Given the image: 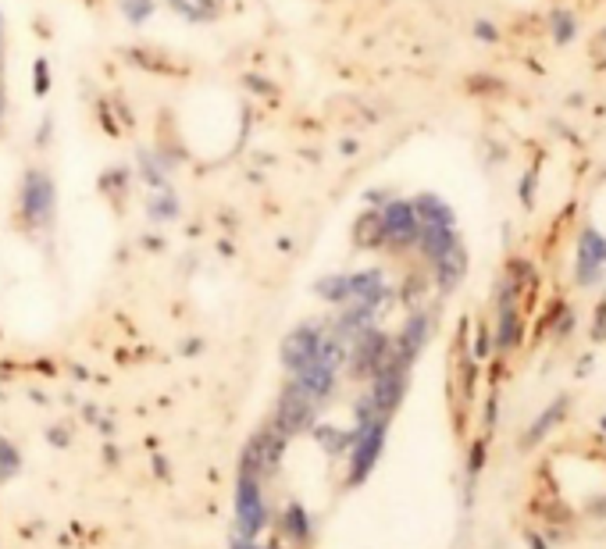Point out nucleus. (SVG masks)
Wrapping results in <instances>:
<instances>
[{
    "label": "nucleus",
    "mask_w": 606,
    "mask_h": 549,
    "mask_svg": "<svg viewBox=\"0 0 606 549\" xmlns=\"http://www.w3.org/2000/svg\"><path fill=\"white\" fill-rule=\"evenodd\" d=\"M15 471H19V453L12 442L0 439V478H12Z\"/></svg>",
    "instance_id": "4468645a"
},
{
    "label": "nucleus",
    "mask_w": 606,
    "mask_h": 549,
    "mask_svg": "<svg viewBox=\"0 0 606 549\" xmlns=\"http://www.w3.org/2000/svg\"><path fill=\"white\" fill-rule=\"evenodd\" d=\"M171 8L189 22H211L221 12V0H171Z\"/></svg>",
    "instance_id": "9d476101"
},
{
    "label": "nucleus",
    "mask_w": 606,
    "mask_h": 549,
    "mask_svg": "<svg viewBox=\"0 0 606 549\" xmlns=\"http://www.w3.org/2000/svg\"><path fill=\"white\" fill-rule=\"evenodd\" d=\"M560 410H563V407H560V403H553V407H549V410L542 414V421H538V425H535V428L528 432V439H538V435H542V432H546V428H549V425L556 421V414H560Z\"/></svg>",
    "instance_id": "2eb2a0df"
},
{
    "label": "nucleus",
    "mask_w": 606,
    "mask_h": 549,
    "mask_svg": "<svg viewBox=\"0 0 606 549\" xmlns=\"http://www.w3.org/2000/svg\"><path fill=\"white\" fill-rule=\"evenodd\" d=\"M118 8L125 12L129 22H143V19H150V12H154V0H118Z\"/></svg>",
    "instance_id": "f8f14e48"
},
{
    "label": "nucleus",
    "mask_w": 606,
    "mask_h": 549,
    "mask_svg": "<svg viewBox=\"0 0 606 549\" xmlns=\"http://www.w3.org/2000/svg\"><path fill=\"white\" fill-rule=\"evenodd\" d=\"M315 403L303 396L296 386H289L285 393H282V400H278V414H275V425L285 432V435H296V432H303V428H311V421H315Z\"/></svg>",
    "instance_id": "f03ea898"
},
{
    "label": "nucleus",
    "mask_w": 606,
    "mask_h": 549,
    "mask_svg": "<svg viewBox=\"0 0 606 549\" xmlns=\"http://www.w3.org/2000/svg\"><path fill=\"white\" fill-rule=\"evenodd\" d=\"M474 36H482V40H499L496 26H489V22H478V26H474Z\"/></svg>",
    "instance_id": "dca6fc26"
},
{
    "label": "nucleus",
    "mask_w": 606,
    "mask_h": 549,
    "mask_svg": "<svg viewBox=\"0 0 606 549\" xmlns=\"http://www.w3.org/2000/svg\"><path fill=\"white\" fill-rule=\"evenodd\" d=\"M435 271H439L443 290H453V286L460 282V274H464V246L457 243L446 257H439V260H435Z\"/></svg>",
    "instance_id": "1a4fd4ad"
},
{
    "label": "nucleus",
    "mask_w": 606,
    "mask_h": 549,
    "mask_svg": "<svg viewBox=\"0 0 606 549\" xmlns=\"http://www.w3.org/2000/svg\"><path fill=\"white\" fill-rule=\"evenodd\" d=\"M418 232H421V225H418L414 203H407V200H393V203L382 211V235H386L389 243H396V246H411V243H418Z\"/></svg>",
    "instance_id": "7ed1b4c3"
},
{
    "label": "nucleus",
    "mask_w": 606,
    "mask_h": 549,
    "mask_svg": "<svg viewBox=\"0 0 606 549\" xmlns=\"http://www.w3.org/2000/svg\"><path fill=\"white\" fill-rule=\"evenodd\" d=\"M602 428H606V418H602Z\"/></svg>",
    "instance_id": "a211bd4d"
},
{
    "label": "nucleus",
    "mask_w": 606,
    "mask_h": 549,
    "mask_svg": "<svg viewBox=\"0 0 606 549\" xmlns=\"http://www.w3.org/2000/svg\"><path fill=\"white\" fill-rule=\"evenodd\" d=\"M414 214H418V225H446V228H453V211L439 196H418Z\"/></svg>",
    "instance_id": "6e6552de"
},
{
    "label": "nucleus",
    "mask_w": 606,
    "mask_h": 549,
    "mask_svg": "<svg viewBox=\"0 0 606 549\" xmlns=\"http://www.w3.org/2000/svg\"><path fill=\"white\" fill-rule=\"evenodd\" d=\"M22 211L33 225H44L54 211V186L44 171H29L22 182Z\"/></svg>",
    "instance_id": "39448f33"
},
{
    "label": "nucleus",
    "mask_w": 606,
    "mask_h": 549,
    "mask_svg": "<svg viewBox=\"0 0 606 549\" xmlns=\"http://www.w3.org/2000/svg\"><path fill=\"white\" fill-rule=\"evenodd\" d=\"M0 111H4V97H0Z\"/></svg>",
    "instance_id": "f3484780"
},
{
    "label": "nucleus",
    "mask_w": 606,
    "mask_h": 549,
    "mask_svg": "<svg viewBox=\"0 0 606 549\" xmlns=\"http://www.w3.org/2000/svg\"><path fill=\"white\" fill-rule=\"evenodd\" d=\"M382 435H386V425H361L357 428V435L350 442V471H354V481H361L375 467V460L382 453Z\"/></svg>",
    "instance_id": "20e7f679"
},
{
    "label": "nucleus",
    "mask_w": 606,
    "mask_h": 549,
    "mask_svg": "<svg viewBox=\"0 0 606 549\" xmlns=\"http://www.w3.org/2000/svg\"><path fill=\"white\" fill-rule=\"evenodd\" d=\"M264 521H267V506H264L260 481L253 474H239V485H235V524H239V538L253 542L257 531L264 528Z\"/></svg>",
    "instance_id": "f257e3e1"
},
{
    "label": "nucleus",
    "mask_w": 606,
    "mask_h": 549,
    "mask_svg": "<svg viewBox=\"0 0 606 549\" xmlns=\"http://www.w3.org/2000/svg\"><path fill=\"white\" fill-rule=\"evenodd\" d=\"M521 336V325H517V311H514V282H506L503 297H499V325H496V346L499 350H510Z\"/></svg>",
    "instance_id": "0eeeda50"
},
{
    "label": "nucleus",
    "mask_w": 606,
    "mask_h": 549,
    "mask_svg": "<svg viewBox=\"0 0 606 549\" xmlns=\"http://www.w3.org/2000/svg\"><path fill=\"white\" fill-rule=\"evenodd\" d=\"M553 40L556 44H570L574 40V19H570V12H556L553 15Z\"/></svg>",
    "instance_id": "ddd939ff"
},
{
    "label": "nucleus",
    "mask_w": 606,
    "mask_h": 549,
    "mask_svg": "<svg viewBox=\"0 0 606 549\" xmlns=\"http://www.w3.org/2000/svg\"><path fill=\"white\" fill-rule=\"evenodd\" d=\"M357 243L361 246H375V243H382L386 235H382V214H364L361 221H357Z\"/></svg>",
    "instance_id": "9b49d317"
},
{
    "label": "nucleus",
    "mask_w": 606,
    "mask_h": 549,
    "mask_svg": "<svg viewBox=\"0 0 606 549\" xmlns=\"http://www.w3.org/2000/svg\"><path fill=\"white\" fill-rule=\"evenodd\" d=\"M602 264H606V235H599L595 228H585L581 246H578V282L581 286L595 282Z\"/></svg>",
    "instance_id": "423d86ee"
}]
</instances>
